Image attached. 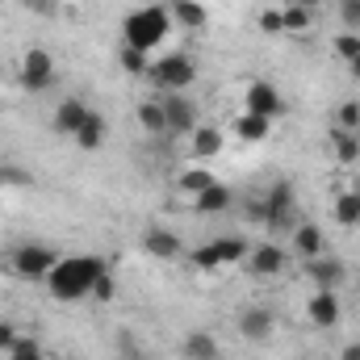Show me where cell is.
Masks as SVG:
<instances>
[{"instance_id": "6da1fadb", "label": "cell", "mask_w": 360, "mask_h": 360, "mask_svg": "<svg viewBox=\"0 0 360 360\" xmlns=\"http://www.w3.org/2000/svg\"><path fill=\"white\" fill-rule=\"evenodd\" d=\"M105 272L109 269H105L101 256H63L46 272V289H51L55 302H84V297H92V289Z\"/></svg>"}, {"instance_id": "7a4b0ae2", "label": "cell", "mask_w": 360, "mask_h": 360, "mask_svg": "<svg viewBox=\"0 0 360 360\" xmlns=\"http://www.w3.org/2000/svg\"><path fill=\"white\" fill-rule=\"evenodd\" d=\"M172 30V13L164 4H143V8H130L126 21H122V46H134L143 55H151L155 46H164Z\"/></svg>"}, {"instance_id": "3957f363", "label": "cell", "mask_w": 360, "mask_h": 360, "mask_svg": "<svg viewBox=\"0 0 360 360\" xmlns=\"http://www.w3.org/2000/svg\"><path fill=\"white\" fill-rule=\"evenodd\" d=\"M151 84H160L164 92H184L193 80H197V63H193V55H184V51H172V55H164V59H155L151 63Z\"/></svg>"}, {"instance_id": "277c9868", "label": "cell", "mask_w": 360, "mask_h": 360, "mask_svg": "<svg viewBox=\"0 0 360 360\" xmlns=\"http://www.w3.org/2000/svg\"><path fill=\"white\" fill-rule=\"evenodd\" d=\"M264 205H269V214H264L269 235H281L285 226H293V218H297V188H293V180H276L264 193Z\"/></svg>"}, {"instance_id": "5b68a950", "label": "cell", "mask_w": 360, "mask_h": 360, "mask_svg": "<svg viewBox=\"0 0 360 360\" xmlns=\"http://www.w3.org/2000/svg\"><path fill=\"white\" fill-rule=\"evenodd\" d=\"M17 80H21L25 92H46L51 89V84H55V59H51V51H46V46H30V51L21 55Z\"/></svg>"}, {"instance_id": "8992f818", "label": "cell", "mask_w": 360, "mask_h": 360, "mask_svg": "<svg viewBox=\"0 0 360 360\" xmlns=\"http://www.w3.org/2000/svg\"><path fill=\"white\" fill-rule=\"evenodd\" d=\"M59 264V256H55V248H46V243H21L17 252H13V272L21 276V281H46V272Z\"/></svg>"}, {"instance_id": "52a82bcc", "label": "cell", "mask_w": 360, "mask_h": 360, "mask_svg": "<svg viewBox=\"0 0 360 360\" xmlns=\"http://www.w3.org/2000/svg\"><path fill=\"white\" fill-rule=\"evenodd\" d=\"M243 113H260V117H285V96L272 89L269 80H252L248 84V96H243Z\"/></svg>"}, {"instance_id": "ba28073f", "label": "cell", "mask_w": 360, "mask_h": 360, "mask_svg": "<svg viewBox=\"0 0 360 360\" xmlns=\"http://www.w3.org/2000/svg\"><path fill=\"white\" fill-rule=\"evenodd\" d=\"M160 105H164L168 134H176V139H180V134H193V130H197V105H193L184 92H168Z\"/></svg>"}, {"instance_id": "9c48e42d", "label": "cell", "mask_w": 360, "mask_h": 360, "mask_svg": "<svg viewBox=\"0 0 360 360\" xmlns=\"http://www.w3.org/2000/svg\"><path fill=\"white\" fill-rule=\"evenodd\" d=\"M243 269L252 272V276H281V272L289 269V256H285V248H281V243H260V248H252V252H248Z\"/></svg>"}, {"instance_id": "30bf717a", "label": "cell", "mask_w": 360, "mask_h": 360, "mask_svg": "<svg viewBox=\"0 0 360 360\" xmlns=\"http://www.w3.org/2000/svg\"><path fill=\"white\" fill-rule=\"evenodd\" d=\"M306 319L319 327V331H331L340 323V293L335 289H314L310 302H306Z\"/></svg>"}, {"instance_id": "8fae6325", "label": "cell", "mask_w": 360, "mask_h": 360, "mask_svg": "<svg viewBox=\"0 0 360 360\" xmlns=\"http://www.w3.org/2000/svg\"><path fill=\"white\" fill-rule=\"evenodd\" d=\"M143 252L155 256V260H176L184 252V243H180L176 231H168V226H147L143 231Z\"/></svg>"}, {"instance_id": "7c38bea8", "label": "cell", "mask_w": 360, "mask_h": 360, "mask_svg": "<svg viewBox=\"0 0 360 360\" xmlns=\"http://www.w3.org/2000/svg\"><path fill=\"white\" fill-rule=\"evenodd\" d=\"M306 276L314 281V289H340V281L348 276L340 260H331L327 252L323 256H314V260H306Z\"/></svg>"}, {"instance_id": "4fadbf2b", "label": "cell", "mask_w": 360, "mask_h": 360, "mask_svg": "<svg viewBox=\"0 0 360 360\" xmlns=\"http://www.w3.org/2000/svg\"><path fill=\"white\" fill-rule=\"evenodd\" d=\"M272 323H276V319H272V310H264V306H248V310L239 314V335L260 344V340H269V335H272Z\"/></svg>"}, {"instance_id": "5bb4252c", "label": "cell", "mask_w": 360, "mask_h": 360, "mask_svg": "<svg viewBox=\"0 0 360 360\" xmlns=\"http://www.w3.org/2000/svg\"><path fill=\"white\" fill-rule=\"evenodd\" d=\"M89 113H92V109L80 101V96H68V101H59V109H55V130L72 139V134L84 126V117H89Z\"/></svg>"}, {"instance_id": "9a60e30c", "label": "cell", "mask_w": 360, "mask_h": 360, "mask_svg": "<svg viewBox=\"0 0 360 360\" xmlns=\"http://www.w3.org/2000/svg\"><path fill=\"white\" fill-rule=\"evenodd\" d=\"M180 356L184 360H222V352H218V340L210 331H188L180 340Z\"/></svg>"}, {"instance_id": "2e32d148", "label": "cell", "mask_w": 360, "mask_h": 360, "mask_svg": "<svg viewBox=\"0 0 360 360\" xmlns=\"http://www.w3.org/2000/svg\"><path fill=\"white\" fill-rule=\"evenodd\" d=\"M231 205H235V193H231L226 184H218V180H214L205 193L193 197V210H197V214H226Z\"/></svg>"}, {"instance_id": "e0dca14e", "label": "cell", "mask_w": 360, "mask_h": 360, "mask_svg": "<svg viewBox=\"0 0 360 360\" xmlns=\"http://www.w3.org/2000/svg\"><path fill=\"white\" fill-rule=\"evenodd\" d=\"M323 248H327V235H323V226H314V222H302V226L293 231V252H297L302 260H314V256H323Z\"/></svg>"}, {"instance_id": "ac0fdd59", "label": "cell", "mask_w": 360, "mask_h": 360, "mask_svg": "<svg viewBox=\"0 0 360 360\" xmlns=\"http://www.w3.org/2000/svg\"><path fill=\"white\" fill-rule=\"evenodd\" d=\"M168 13H172V21H176L180 30H201V25L210 21V13H205L201 0H172Z\"/></svg>"}, {"instance_id": "d6986e66", "label": "cell", "mask_w": 360, "mask_h": 360, "mask_svg": "<svg viewBox=\"0 0 360 360\" xmlns=\"http://www.w3.org/2000/svg\"><path fill=\"white\" fill-rule=\"evenodd\" d=\"M72 143H76L80 151H101V147H105V117H101V113H89L84 126L72 134Z\"/></svg>"}, {"instance_id": "ffe728a7", "label": "cell", "mask_w": 360, "mask_h": 360, "mask_svg": "<svg viewBox=\"0 0 360 360\" xmlns=\"http://www.w3.org/2000/svg\"><path fill=\"white\" fill-rule=\"evenodd\" d=\"M222 143H226V139H222L218 126H197V130H193V155H197V160H214V155L222 151Z\"/></svg>"}, {"instance_id": "44dd1931", "label": "cell", "mask_w": 360, "mask_h": 360, "mask_svg": "<svg viewBox=\"0 0 360 360\" xmlns=\"http://www.w3.org/2000/svg\"><path fill=\"white\" fill-rule=\"evenodd\" d=\"M214 243V252H218V260H222V269L226 264H243L248 260V239H239V235H218V239H210Z\"/></svg>"}, {"instance_id": "7402d4cb", "label": "cell", "mask_w": 360, "mask_h": 360, "mask_svg": "<svg viewBox=\"0 0 360 360\" xmlns=\"http://www.w3.org/2000/svg\"><path fill=\"white\" fill-rule=\"evenodd\" d=\"M235 134H239L243 143H264V139L272 134V122L269 117H260V113H239Z\"/></svg>"}, {"instance_id": "603a6c76", "label": "cell", "mask_w": 360, "mask_h": 360, "mask_svg": "<svg viewBox=\"0 0 360 360\" xmlns=\"http://www.w3.org/2000/svg\"><path fill=\"white\" fill-rule=\"evenodd\" d=\"M134 117H139V126H143L147 134H168V122H164V105H160V101H143V105L134 109Z\"/></svg>"}, {"instance_id": "cb8c5ba5", "label": "cell", "mask_w": 360, "mask_h": 360, "mask_svg": "<svg viewBox=\"0 0 360 360\" xmlns=\"http://www.w3.org/2000/svg\"><path fill=\"white\" fill-rule=\"evenodd\" d=\"M331 143H335V160L340 164H356L360 160V134L356 130H335Z\"/></svg>"}, {"instance_id": "d4e9b609", "label": "cell", "mask_w": 360, "mask_h": 360, "mask_svg": "<svg viewBox=\"0 0 360 360\" xmlns=\"http://www.w3.org/2000/svg\"><path fill=\"white\" fill-rule=\"evenodd\" d=\"M281 21H285V34H306L314 25V13L302 8V4H285L281 8Z\"/></svg>"}, {"instance_id": "484cf974", "label": "cell", "mask_w": 360, "mask_h": 360, "mask_svg": "<svg viewBox=\"0 0 360 360\" xmlns=\"http://www.w3.org/2000/svg\"><path fill=\"white\" fill-rule=\"evenodd\" d=\"M335 222L340 226H360V193H344V197H335Z\"/></svg>"}, {"instance_id": "4316f807", "label": "cell", "mask_w": 360, "mask_h": 360, "mask_svg": "<svg viewBox=\"0 0 360 360\" xmlns=\"http://www.w3.org/2000/svg\"><path fill=\"white\" fill-rule=\"evenodd\" d=\"M214 184V172H205V168H188V172H180L176 188L180 193H188V197H197V193H205Z\"/></svg>"}, {"instance_id": "83f0119b", "label": "cell", "mask_w": 360, "mask_h": 360, "mask_svg": "<svg viewBox=\"0 0 360 360\" xmlns=\"http://www.w3.org/2000/svg\"><path fill=\"white\" fill-rule=\"evenodd\" d=\"M117 59H122V68H126L130 76H147V72H151V55H143V51H134V46H122Z\"/></svg>"}, {"instance_id": "f1b7e54d", "label": "cell", "mask_w": 360, "mask_h": 360, "mask_svg": "<svg viewBox=\"0 0 360 360\" xmlns=\"http://www.w3.org/2000/svg\"><path fill=\"white\" fill-rule=\"evenodd\" d=\"M4 356H8V360H46V356H42V344H38V340H30V335H17V344H13Z\"/></svg>"}, {"instance_id": "f546056e", "label": "cell", "mask_w": 360, "mask_h": 360, "mask_svg": "<svg viewBox=\"0 0 360 360\" xmlns=\"http://www.w3.org/2000/svg\"><path fill=\"white\" fill-rule=\"evenodd\" d=\"M193 269L197 272H218L222 269V260H218V252H214V243H201V248H193Z\"/></svg>"}, {"instance_id": "4dcf8cb0", "label": "cell", "mask_w": 360, "mask_h": 360, "mask_svg": "<svg viewBox=\"0 0 360 360\" xmlns=\"http://www.w3.org/2000/svg\"><path fill=\"white\" fill-rule=\"evenodd\" d=\"M335 130H360V101H344L335 109Z\"/></svg>"}, {"instance_id": "1f68e13d", "label": "cell", "mask_w": 360, "mask_h": 360, "mask_svg": "<svg viewBox=\"0 0 360 360\" xmlns=\"http://www.w3.org/2000/svg\"><path fill=\"white\" fill-rule=\"evenodd\" d=\"M34 176L25 172V168H8V164H0V188H30Z\"/></svg>"}, {"instance_id": "d6a6232c", "label": "cell", "mask_w": 360, "mask_h": 360, "mask_svg": "<svg viewBox=\"0 0 360 360\" xmlns=\"http://www.w3.org/2000/svg\"><path fill=\"white\" fill-rule=\"evenodd\" d=\"M331 46H335V55H340L344 63H352V59L360 55V38L352 34V30H344V34H340V38H335Z\"/></svg>"}, {"instance_id": "836d02e7", "label": "cell", "mask_w": 360, "mask_h": 360, "mask_svg": "<svg viewBox=\"0 0 360 360\" xmlns=\"http://www.w3.org/2000/svg\"><path fill=\"white\" fill-rule=\"evenodd\" d=\"M340 21L344 30H360V0H340Z\"/></svg>"}, {"instance_id": "e575fe53", "label": "cell", "mask_w": 360, "mask_h": 360, "mask_svg": "<svg viewBox=\"0 0 360 360\" xmlns=\"http://www.w3.org/2000/svg\"><path fill=\"white\" fill-rule=\"evenodd\" d=\"M113 293H117V281H113V272H105V276L96 281L92 297H96V302H113Z\"/></svg>"}, {"instance_id": "d590c367", "label": "cell", "mask_w": 360, "mask_h": 360, "mask_svg": "<svg viewBox=\"0 0 360 360\" xmlns=\"http://www.w3.org/2000/svg\"><path fill=\"white\" fill-rule=\"evenodd\" d=\"M260 30H264V34H285L281 8H264V13H260Z\"/></svg>"}, {"instance_id": "8d00e7d4", "label": "cell", "mask_w": 360, "mask_h": 360, "mask_svg": "<svg viewBox=\"0 0 360 360\" xmlns=\"http://www.w3.org/2000/svg\"><path fill=\"white\" fill-rule=\"evenodd\" d=\"M264 214H269V205H264V193L248 197V222H260V226H264Z\"/></svg>"}, {"instance_id": "74e56055", "label": "cell", "mask_w": 360, "mask_h": 360, "mask_svg": "<svg viewBox=\"0 0 360 360\" xmlns=\"http://www.w3.org/2000/svg\"><path fill=\"white\" fill-rule=\"evenodd\" d=\"M17 344V327L13 323H0V352H8Z\"/></svg>"}, {"instance_id": "f35d334b", "label": "cell", "mask_w": 360, "mask_h": 360, "mask_svg": "<svg viewBox=\"0 0 360 360\" xmlns=\"http://www.w3.org/2000/svg\"><path fill=\"white\" fill-rule=\"evenodd\" d=\"M340 360H360V344H348V348H344V356Z\"/></svg>"}, {"instance_id": "ab89813d", "label": "cell", "mask_w": 360, "mask_h": 360, "mask_svg": "<svg viewBox=\"0 0 360 360\" xmlns=\"http://www.w3.org/2000/svg\"><path fill=\"white\" fill-rule=\"evenodd\" d=\"M293 4H302V8H310V13H314V8H319V4H327V0H293Z\"/></svg>"}, {"instance_id": "60d3db41", "label": "cell", "mask_w": 360, "mask_h": 360, "mask_svg": "<svg viewBox=\"0 0 360 360\" xmlns=\"http://www.w3.org/2000/svg\"><path fill=\"white\" fill-rule=\"evenodd\" d=\"M348 72H352V80H360V55L352 59V63H348Z\"/></svg>"}, {"instance_id": "b9f144b4", "label": "cell", "mask_w": 360, "mask_h": 360, "mask_svg": "<svg viewBox=\"0 0 360 360\" xmlns=\"http://www.w3.org/2000/svg\"><path fill=\"white\" fill-rule=\"evenodd\" d=\"M68 360H76V356H68Z\"/></svg>"}, {"instance_id": "7bdbcfd3", "label": "cell", "mask_w": 360, "mask_h": 360, "mask_svg": "<svg viewBox=\"0 0 360 360\" xmlns=\"http://www.w3.org/2000/svg\"><path fill=\"white\" fill-rule=\"evenodd\" d=\"M356 134H360V130H356Z\"/></svg>"}]
</instances>
